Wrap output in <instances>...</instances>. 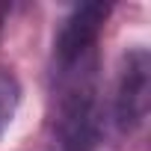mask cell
Returning a JSON list of instances; mask_svg holds the SVG:
<instances>
[{
	"mask_svg": "<svg viewBox=\"0 0 151 151\" xmlns=\"http://www.w3.org/2000/svg\"><path fill=\"white\" fill-rule=\"evenodd\" d=\"M107 15H110L107 3H83L74 9L62 21V27L53 39V68L95 56V45H98V36H101Z\"/></svg>",
	"mask_w": 151,
	"mask_h": 151,
	"instance_id": "cell-3",
	"label": "cell"
},
{
	"mask_svg": "<svg viewBox=\"0 0 151 151\" xmlns=\"http://www.w3.org/2000/svg\"><path fill=\"white\" fill-rule=\"evenodd\" d=\"M0 21H3V6H0Z\"/></svg>",
	"mask_w": 151,
	"mask_h": 151,
	"instance_id": "cell-5",
	"label": "cell"
},
{
	"mask_svg": "<svg viewBox=\"0 0 151 151\" xmlns=\"http://www.w3.org/2000/svg\"><path fill=\"white\" fill-rule=\"evenodd\" d=\"M151 95V59L145 47H133L122 59L119 83H116V124L122 133H133L142 127L148 116Z\"/></svg>",
	"mask_w": 151,
	"mask_h": 151,
	"instance_id": "cell-2",
	"label": "cell"
},
{
	"mask_svg": "<svg viewBox=\"0 0 151 151\" xmlns=\"http://www.w3.org/2000/svg\"><path fill=\"white\" fill-rule=\"evenodd\" d=\"M104 133L98 56L53 68V136L59 151H95Z\"/></svg>",
	"mask_w": 151,
	"mask_h": 151,
	"instance_id": "cell-1",
	"label": "cell"
},
{
	"mask_svg": "<svg viewBox=\"0 0 151 151\" xmlns=\"http://www.w3.org/2000/svg\"><path fill=\"white\" fill-rule=\"evenodd\" d=\"M18 104H21V83H18V77L9 68L0 65V136L12 124Z\"/></svg>",
	"mask_w": 151,
	"mask_h": 151,
	"instance_id": "cell-4",
	"label": "cell"
}]
</instances>
